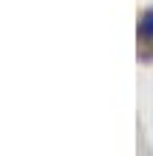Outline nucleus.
<instances>
[{"label": "nucleus", "mask_w": 153, "mask_h": 156, "mask_svg": "<svg viewBox=\"0 0 153 156\" xmlns=\"http://www.w3.org/2000/svg\"><path fill=\"white\" fill-rule=\"evenodd\" d=\"M139 32H142V38L148 41V44H153V9L142 17V26H139Z\"/></svg>", "instance_id": "f257e3e1"}]
</instances>
